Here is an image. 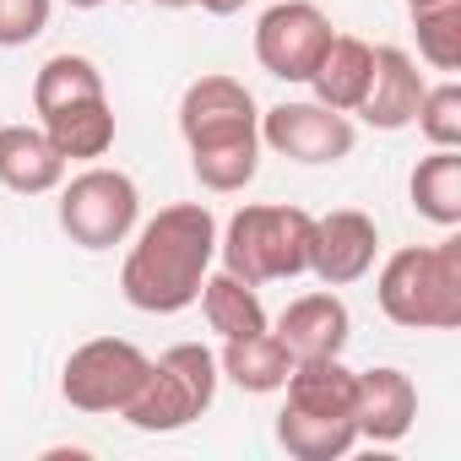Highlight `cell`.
Masks as SVG:
<instances>
[{
    "label": "cell",
    "instance_id": "obj_18",
    "mask_svg": "<svg viewBox=\"0 0 461 461\" xmlns=\"http://www.w3.org/2000/svg\"><path fill=\"white\" fill-rule=\"evenodd\" d=\"M277 445L294 461H342L358 445V423L353 418H331V412L283 407L277 412Z\"/></svg>",
    "mask_w": 461,
    "mask_h": 461
},
{
    "label": "cell",
    "instance_id": "obj_1",
    "mask_svg": "<svg viewBox=\"0 0 461 461\" xmlns=\"http://www.w3.org/2000/svg\"><path fill=\"white\" fill-rule=\"evenodd\" d=\"M217 261V217L201 201L163 206L136 228V245L120 267V294L141 315H179L201 299Z\"/></svg>",
    "mask_w": 461,
    "mask_h": 461
},
{
    "label": "cell",
    "instance_id": "obj_19",
    "mask_svg": "<svg viewBox=\"0 0 461 461\" xmlns=\"http://www.w3.org/2000/svg\"><path fill=\"white\" fill-rule=\"evenodd\" d=\"M407 195H412L418 217H429L439 228H456L461 222V152L434 147L429 158H418V168L407 179Z\"/></svg>",
    "mask_w": 461,
    "mask_h": 461
},
{
    "label": "cell",
    "instance_id": "obj_22",
    "mask_svg": "<svg viewBox=\"0 0 461 461\" xmlns=\"http://www.w3.org/2000/svg\"><path fill=\"white\" fill-rule=\"evenodd\" d=\"M412 28H418V55L434 71H456L461 66V6L412 12Z\"/></svg>",
    "mask_w": 461,
    "mask_h": 461
},
{
    "label": "cell",
    "instance_id": "obj_11",
    "mask_svg": "<svg viewBox=\"0 0 461 461\" xmlns=\"http://www.w3.org/2000/svg\"><path fill=\"white\" fill-rule=\"evenodd\" d=\"M423 71H418V60L407 55V50H396V44H380L375 50V66H369V87H364V98H358V120L364 125H375V131H407L412 125V114H418V104H423Z\"/></svg>",
    "mask_w": 461,
    "mask_h": 461
},
{
    "label": "cell",
    "instance_id": "obj_13",
    "mask_svg": "<svg viewBox=\"0 0 461 461\" xmlns=\"http://www.w3.org/2000/svg\"><path fill=\"white\" fill-rule=\"evenodd\" d=\"M353 337V315L337 294H299L283 315H277V342L294 353V364L304 358H342Z\"/></svg>",
    "mask_w": 461,
    "mask_h": 461
},
{
    "label": "cell",
    "instance_id": "obj_8",
    "mask_svg": "<svg viewBox=\"0 0 461 461\" xmlns=\"http://www.w3.org/2000/svg\"><path fill=\"white\" fill-rule=\"evenodd\" d=\"M331 44V17L310 0H277L256 23V60L277 82H310Z\"/></svg>",
    "mask_w": 461,
    "mask_h": 461
},
{
    "label": "cell",
    "instance_id": "obj_24",
    "mask_svg": "<svg viewBox=\"0 0 461 461\" xmlns=\"http://www.w3.org/2000/svg\"><path fill=\"white\" fill-rule=\"evenodd\" d=\"M55 0H0V50H23L50 28Z\"/></svg>",
    "mask_w": 461,
    "mask_h": 461
},
{
    "label": "cell",
    "instance_id": "obj_27",
    "mask_svg": "<svg viewBox=\"0 0 461 461\" xmlns=\"http://www.w3.org/2000/svg\"><path fill=\"white\" fill-rule=\"evenodd\" d=\"M152 6H163V12H185V6H195V0H152Z\"/></svg>",
    "mask_w": 461,
    "mask_h": 461
},
{
    "label": "cell",
    "instance_id": "obj_5",
    "mask_svg": "<svg viewBox=\"0 0 461 461\" xmlns=\"http://www.w3.org/2000/svg\"><path fill=\"white\" fill-rule=\"evenodd\" d=\"M217 396V353L201 342H174L158 358H147L141 385L120 407V418L141 434H174L195 423Z\"/></svg>",
    "mask_w": 461,
    "mask_h": 461
},
{
    "label": "cell",
    "instance_id": "obj_14",
    "mask_svg": "<svg viewBox=\"0 0 461 461\" xmlns=\"http://www.w3.org/2000/svg\"><path fill=\"white\" fill-rule=\"evenodd\" d=\"M66 179V158L44 125H0V185L17 195H50Z\"/></svg>",
    "mask_w": 461,
    "mask_h": 461
},
{
    "label": "cell",
    "instance_id": "obj_7",
    "mask_svg": "<svg viewBox=\"0 0 461 461\" xmlns=\"http://www.w3.org/2000/svg\"><path fill=\"white\" fill-rule=\"evenodd\" d=\"M147 375V353L125 337H93L82 342L66 369H60V396L77 412H120L131 402V391Z\"/></svg>",
    "mask_w": 461,
    "mask_h": 461
},
{
    "label": "cell",
    "instance_id": "obj_2",
    "mask_svg": "<svg viewBox=\"0 0 461 461\" xmlns=\"http://www.w3.org/2000/svg\"><path fill=\"white\" fill-rule=\"evenodd\" d=\"M179 136L190 147V168L206 190L234 195L261 168V109L234 77H195L179 98Z\"/></svg>",
    "mask_w": 461,
    "mask_h": 461
},
{
    "label": "cell",
    "instance_id": "obj_12",
    "mask_svg": "<svg viewBox=\"0 0 461 461\" xmlns=\"http://www.w3.org/2000/svg\"><path fill=\"white\" fill-rule=\"evenodd\" d=\"M353 423H358V439L369 445H396L407 439V429L418 423V385L380 364V369H358V391H353Z\"/></svg>",
    "mask_w": 461,
    "mask_h": 461
},
{
    "label": "cell",
    "instance_id": "obj_16",
    "mask_svg": "<svg viewBox=\"0 0 461 461\" xmlns=\"http://www.w3.org/2000/svg\"><path fill=\"white\" fill-rule=\"evenodd\" d=\"M294 369V353L277 342V331H250V337H228L222 353H217V375H228L240 391L250 396H267V391H283Z\"/></svg>",
    "mask_w": 461,
    "mask_h": 461
},
{
    "label": "cell",
    "instance_id": "obj_15",
    "mask_svg": "<svg viewBox=\"0 0 461 461\" xmlns=\"http://www.w3.org/2000/svg\"><path fill=\"white\" fill-rule=\"evenodd\" d=\"M369 66H375V44L353 39V33H331L321 66L310 71V87H315V104L337 109V114H353L364 87H369Z\"/></svg>",
    "mask_w": 461,
    "mask_h": 461
},
{
    "label": "cell",
    "instance_id": "obj_20",
    "mask_svg": "<svg viewBox=\"0 0 461 461\" xmlns=\"http://www.w3.org/2000/svg\"><path fill=\"white\" fill-rule=\"evenodd\" d=\"M201 315L206 326L228 342V337H250V331H267V304L250 283H240L234 272H206L201 283Z\"/></svg>",
    "mask_w": 461,
    "mask_h": 461
},
{
    "label": "cell",
    "instance_id": "obj_9",
    "mask_svg": "<svg viewBox=\"0 0 461 461\" xmlns=\"http://www.w3.org/2000/svg\"><path fill=\"white\" fill-rule=\"evenodd\" d=\"M358 131L348 114L326 109V104H277L261 114V147H272L277 158L288 163H310V168H326V163H342L353 152Z\"/></svg>",
    "mask_w": 461,
    "mask_h": 461
},
{
    "label": "cell",
    "instance_id": "obj_3",
    "mask_svg": "<svg viewBox=\"0 0 461 461\" xmlns=\"http://www.w3.org/2000/svg\"><path fill=\"white\" fill-rule=\"evenodd\" d=\"M375 299L385 321L407 331H456L461 326V240L407 245L380 267Z\"/></svg>",
    "mask_w": 461,
    "mask_h": 461
},
{
    "label": "cell",
    "instance_id": "obj_25",
    "mask_svg": "<svg viewBox=\"0 0 461 461\" xmlns=\"http://www.w3.org/2000/svg\"><path fill=\"white\" fill-rule=\"evenodd\" d=\"M201 12H212V17H234V12H245L250 0H195Z\"/></svg>",
    "mask_w": 461,
    "mask_h": 461
},
{
    "label": "cell",
    "instance_id": "obj_17",
    "mask_svg": "<svg viewBox=\"0 0 461 461\" xmlns=\"http://www.w3.org/2000/svg\"><path fill=\"white\" fill-rule=\"evenodd\" d=\"M44 136L55 141V152L66 163H93L114 147V109H109V98L66 104V109L44 114Z\"/></svg>",
    "mask_w": 461,
    "mask_h": 461
},
{
    "label": "cell",
    "instance_id": "obj_21",
    "mask_svg": "<svg viewBox=\"0 0 461 461\" xmlns=\"http://www.w3.org/2000/svg\"><path fill=\"white\" fill-rule=\"evenodd\" d=\"M87 98H109L104 93V71L87 60V55H50L33 77V109L39 114H55L66 104H87Z\"/></svg>",
    "mask_w": 461,
    "mask_h": 461
},
{
    "label": "cell",
    "instance_id": "obj_6",
    "mask_svg": "<svg viewBox=\"0 0 461 461\" xmlns=\"http://www.w3.org/2000/svg\"><path fill=\"white\" fill-rule=\"evenodd\" d=\"M141 222V190L120 168H82L60 190V228L82 250H114Z\"/></svg>",
    "mask_w": 461,
    "mask_h": 461
},
{
    "label": "cell",
    "instance_id": "obj_4",
    "mask_svg": "<svg viewBox=\"0 0 461 461\" xmlns=\"http://www.w3.org/2000/svg\"><path fill=\"white\" fill-rule=\"evenodd\" d=\"M310 234L315 217L304 206H240L217 234L222 272H234L240 283H288L310 272Z\"/></svg>",
    "mask_w": 461,
    "mask_h": 461
},
{
    "label": "cell",
    "instance_id": "obj_10",
    "mask_svg": "<svg viewBox=\"0 0 461 461\" xmlns=\"http://www.w3.org/2000/svg\"><path fill=\"white\" fill-rule=\"evenodd\" d=\"M375 256H380V228L369 212H353V206H337L326 217H315V234H310V272L326 283V288H348L358 277L375 272Z\"/></svg>",
    "mask_w": 461,
    "mask_h": 461
},
{
    "label": "cell",
    "instance_id": "obj_28",
    "mask_svg": "<svg viewBox=\"0 0 461 461\" xmlns=\"http://www.w3.org/2000/svg\"><path fill=\"white\" fill-rule=\"evenodd\" d=\"M66 6H71V12H98L104 0H66Z\"/></svg>",
    "mask_w": 461,
    "mask_h": 461
},
{
    "label": "cell",
    "instance_id": "obj_23",
    "mask_svg": "<svg viewBox=\"0 0 461 461\" xmlns=\"http://www.w3.org/2000/svg\"><path fill=\"white\" fill-rule=\"evenodd\" d=\"M412 125L423 131L429 147H461V87L456 82L423 87V104H418Z\"/></svg>",
    "mask_w": 461,
    "mask_h": 461
},
{
    "label": "cell",
    "instance_id": "obj_26",
    "mask_svg": "<svg viewBox=\"0 0 461 461\" xmlns=\"http://www.w3.org/2000/svg\"><path fill=\"white\" fill-rule=\"evenodd\" d=\"M434 6H461V0H407V12H434Z\"/></svg>",
    "mask_w": 461,
    "mask_h": 461
}]
</instances>
